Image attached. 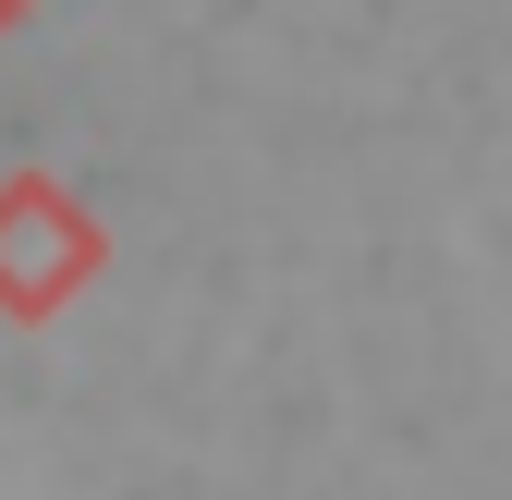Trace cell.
<instances>
[{
  "instance_id": "cell-2",
  "label": "cell",
  "mask_w": 512,
  "mask_h": 500,
  "mask_svg": "<svg viewBox=\"0 0 512 500\" xmlns=\"http://www.w3.org/2000/svg\"><path fill=\"white\" fill-rule=\"evenodd\" d=\"M0 13H13V0H0Z\"/></svg>"
},
{
  "instance_id": "cell-1",
  "label": "cell",
  "mask_w": 512,
  "mask_h": 500,
  "mask_svg": "<svg viewBox=\"0 0 512 500\" xmlns=\"http://www.w3.org/2000/svg\"><path fill=\"white\" fill-rule=\"evenodd\" d=\"M61 281H74V220H61L37 183L0 196V293H13V305H49Z\"/></svg>"
}]
</instances>
